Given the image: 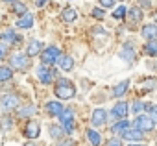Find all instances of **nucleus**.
<instances>
[{
    "label": "nucleus",
    "mask_w": 157,
    "mask_h": 146,
    "mask_svg": "<svg viewBox=\"0 0 157 146\" xmlns=\"http://www.w3.org/2000/svg\"><path fill=\"white\" fill-rule=\"evenodd\" d=\"M54 94H56L59 100H70V98L76 96V85H74L68 78H59V80L56 82Z\"/></svg>",
    "instance_id": "f257e3e1"
},
{
    "label": "nucleus",
    "mask_w": 157,
    "mask_h": 146,
    "mask_svg": "<svg viewBox=\"0 0 157 146\" xmlns=\"http://www.w3.org/2000/svg\"><path fill=\"white\" fill-rule=\"evenodd\" d=\"M57 118H59V126L63 128V131H65L67 135L74 133V109L65 107V109L59 113Z\"/></svg>",
    "instance_id": "f03ea898"
},
{
    "label": "nucleus",
    "mask_w": 157,
    "mask_h": 146,
    "mask_svg": "<svg viewBox=\"0 0 157 146\" xmlns=\"http://www.w3.org/2000/svg\"><path fill=\"white\" fill-rule=\"evenodd\" d=\"M32 63V57L28 54H13L10 57V65L13 70H26Z\"/></svg>",
    "instance_id": "7ed1b4c3"
},
{
    "label": "nucleus",
    "mask_w": 157,
    "mask_h": 146,
    "mask_svg": "<svg viewBox=\"0 0 157 146\" xmlns=\"http://www.w3.org/2000/svg\"><path fill=\"white\" fill-rule=\"evenodd\" d=\"M19 102H21V100H19L17 94L8 93V94H4V96H0V109L6 111V113H10V111H13V109L19 107Z\"/></svg>",
    "instance_id": "20e7f679"
},
{
    "label": "nucleus",
    "mask_w": 157,
    "mask_h": 146,
    "mask_svg": "<svg viewBox=\"0 0 157 146\" xmlns=\"http://www.w3.org/2000/svg\"><path fill=\"white\" fill-rule=\"evenodd\" d=\"M59 56H61V50L57 46H48V48H44L41 52V61H43V65H48L50 67V65L57 63Z\"/></svg>",
    "instance_id": "39448f33"
},
{
    "label": "nucleus",
    "mask_w": 157,
    "mask_h": 146,
    "mask_svg": "<svg viewBox=\"0 0 157 146\" xmlns=\"http://www.w3.org/2000/svg\"><path fill=\"white\" fill-rule=\"evenodd\" d=\"M56 70H52L48 65H41L39 68H37V78H39V82L41 83H44V85H50L54 80H56Z\"/></svg>",
    "instance_id": "423d86ee"
},
{
    "label": "nucleus",
    "mask_w": 157,
    "mask_h": 146,
    "mask_svg": "<svg viewBox=\"0 0 157 146\" xmlns=\"http://www.w3.org/2000/svg\"><path fill=\"white\" fill-rule=\"evenodd\" d=\"M133 128H137L144 133V131H151L155 128V122L148 115H137V118L133 120Z\"/></svg>",
    "instance_id": "0eeeda50"
},
{
    "label": "nucleus",
    "mask_w": 157,
    "mask_h": 146,
    "mask_svg": "<svg viewBox=\"0 0 157 146\" xmlns=\"http://www.w3.org/2000/svg\"><path fill=\"white\" fill-rule=\"evenodd\" d=\"M105 120H107V111H105L104 107H96V109L93 111L91 124H93L94 128H100V126H104V124H105Z\"/></svg>",
    "instance_id": "6e6552de"
},
{
    "label": "nucleus",
    "mask_w": 157,
    "mask_h": 146,
    "mask_svg": "<svg viewBox=\"0 0 157 146\" xmlns=\"http://www.w3.org/2000/svg\"><path fill=\"white\" fill-rule=\"evenodd\" d=\"M24 135H26L30 140L37 139V137L41 135V126H39V122H35V120H30V122L24 126Z\"/></svg>",
    "instance_id": "1a4fd4ad"
},
{
    "label": "nucleus",
    "mask_w": 157,
    "mask_h": 146,
    "mask_svg": "<svg viewBox=\"0 0 157 146\" xmlns=\"http://www.w3.org/2000/svg\"><path fill=\"white\" fill-rule=\"evenodd\" d=\"M111 113H113V117H115V118H126V117H128V113H129V106H128L126 102L118 100V102L113 106Z\"/></svg>",
    "instance_id": "9d476101"
},
{
    "label": "nucleus",
    "mask_w": 157,
    "mask_h": 146,
    "mask_svg": "<svg viewBox=\"0 0 157 146\" xmlns=\"http://www.w3.org/2000/svg\"><path fill=\"white\" fill-rule=\"evenodd\" d=\"M0 41L6 43V44H19L22 41V37L19 33H15L13 30H8V32H2L0 33Z\"/></svg>",
    "instance_id": "9b49d317"
},
{
    "label": "nucleus",
    "mask_w": 157,
    "mask_h": 146,
    "mask_svg": "<svg viewBox=\"0 0 157 146\" xmlns=\"http://www.w3.org/2000/svg\"><path fill=\"white\" fill-rule=\"evenodd\" d=\"M65 109V106L61 104V102H57V100H52V102H46V106H44V111L50 115V117H59V113Z\"/></svg>",
    "instance_id": "f8f14e48"
},
{
    "label": "nucleus",
    "mask_w": 157,
    "mask_h": 146,
    "mask_svg": "<svg viewBox=\"0 0 157 146\" xmlns=\"http://www.w3.org/2000/svg\"><path fill=\"white\" fill-rule=\"evenodd\" d=\"M120 139H126V140H140L142 139V131L137 129V128H126L120 133Z\"/></svg>",
    "instance_id": "ddd939ff"
},
{
    "label": "nucleus",
    "mask_w": 157,
    "mask_h": 146,
    "mask_svg": "<svg viewBox=\"0 0 157 146\" xmlns=\"http://www.w3.org/2000/svg\"><path fill=\"white\" fill-rule=\"evenodd\" d=\"M43 48H44V44L39 41V39H32L30 43H28V48H26V54L30 56V57H33V56H37V54H41L43 52Z\"/></svg>",
    "instance_id": "4468645a"
},
{
    "label": "nucleus",
    "mask_w": 157,
    "mask_h": 146,
    "mask_svg": "<svg viewBox=\"0 0 157 146\" xmlns=\"http://www.w3.org/2000/svg\"><path fill=\"white\" fill-rule=\"evenodd\" d=\"M15 26H17V28H22V30H30V28L33 26V15L26 11L24 15H21V19L15 22Z\"/></svg>",
    "instance_id": "2eb2a0df"
},
{
    "label": "nucleus",
    "mask_w": 157,
    "mask_h": 146,
    "mask_svg": "<svg viewBox=\"0 0 157 146\" xmlns=\"http://www.w3.org/2000/svg\"><path fill=\"white\" fill-rule=\"evenodd\" d=\"M128 89H129V80H122L118 85H115V87H113L111 96H113V98H120V96H124V94L128 93Z\"/></svg>",
    "instance_id": "dca6fc26"
},
{
    "label": "nucleus",
    "mask_w": 157,
    "mask_h": 146,
    "mask_svg": "<svg viewBox=\"0 0 157 146\" xmlns=\"http://www.w3.org/2000/svg\"><path fill=\"white\" fill-rule=\"evenodd\" d=\"M118 57L124 61H133L135 59V48L131 44H124V48L118 52Z\"/></svg>",
    "instance_id": "f3484780"
},
{
    "label": "nucleus",
    "mask_w": 157,
    "mask_h": 146,
    "mask_svg": "<svg viewBox=\"0 0 157 146\" xmlns=\"http://www.w3.org/2000/svg\"><path fill=\"white\" fill-rule=\"evenodd\" d=\"M57 65L65 70V72H70L72 68H74V59L70 57V56H59V59H57Z\"/></svg>",
    "instance_id": "a211bd4d"
},
{
    "label": "nucleus",
    "mask_w": 157,
    "mask_h": 146,
    "mask_svg": "<svg viewBox=\"0 0 157 146\" xmlns=\"http://www.w3.org/2000/svg\"><path fill=\"white\" fill-rule=\"evenodd\" d=\"M61 19H63L65 22H76V21H78V11H76L74 8H65V10L61 11Z\"/></svg>",
    "instance_id": "6ab92c4d"
},
{
    "label": "nucleus",
    "mask_w": 157,
    "mask_h": 146,
    "mask_svg": "<svg viewBox=\"0 0 157 146\" xmlns=\"http://www.w3.org/2000/svg\"><path fill=\"white\" fill-rule=\"evenodd\" d=\"M140 33H142L144 39H153L157 35V24H146V26H142Z\"/></svg>",
    "instance_id": "aec40b11"
},
{
    "label": "nucleus",
    "mask_w": 157,
    "mask_h": 146,
    "mask_svg": "<svg viewBox=\"0 0 157 146\" xmlns=\"http://www.w3.org/2000/svg\"><path fill=\"white\" fill-rule=\"evenodd\" d=\"M144 52L150 57H157V39H148V43L144 46Z\"/></svg>",
    "instance_id": "412c9836"
},
{
    "label": "nucleus",
    "mask_w": 157,
    "mask_h": 146,
    "mask_svg": "<svg viewBox=\"0 0 157 146\" xmlns=\"http://www.w3.org/2000/svg\"><path fill=\"white\" fill-rule=\"evenodd\" d=\"M11 78H13V68H11V67H4V65H0V83L10 82Z\"/></svg>",
    "instance_id": "4be33fe9"
},
{
    "label": "nucleus",
    "mask_w": 157,
    "mask_h": 146,
    "mask_svg": "<svg viewBox=\"0 0 157 146\" xmlns=\"http://www.w3.org/2000/svg\"><path fill=\"white\" fill-rule=\"evenodd\" d=\"M87 139H89V142H91L93 146H100V144H102V137H100V133L94 131V129H87Z\"/></svg>",
    "instance_id": "5701e85b"
},
{
    "label": "nucleus",
    "mask_w": 157,
    "mask_h": 146,
    "mask_svg": "<svg viewBox=\"0 0 157 146\" xmlns=\"http://www.w3.org/2000/svg\"><path fill=\"white\" fill-rule=\"evenodd\" d=\"M48 133H50V137H52V139H61V135H63L65 131H63V128H61L59 124H50Z\"/></svg>",
    "instance_id": "b1692460"
},
{
    "label": "nucleus",
    "mask_w": 157,
    "mask_h": 146,
    "mask_svg": "<svg viewBox=\"0 0 157 146\" xmlns=\"http://www.w3.org/2000/svg\"><path fill=\"white\" fill-rule=\"evenodd\" d=\"M144 111H146V115L157 124V106H155V104H144Z\"/></svg>",
    "instance_id": "393cba45"
},
{
    "label": "nucleus",
    "mask_w": 157,
    "mask_h": 146,
    "mask_svg": "<svg viewBox=\"0 0 157 146\" xmlns=\"http://www.w3.org/2000/svg\"><path fill=\"white\" fill-rule=\"evenodd\" d=\"M128 17H129V21H133V22H139V21L142 19V11H140V8H139V6L131 8V10L128 11Z\"/></svg>",
    "instance_id": "a878e982"
},
{
    "label": "nucleus",
    "mask_w": 157,
    "mask_h": 146,
    "mask_svg": "<svg viewBox=\"0 0 157 146\" xmlns=\"http://www.w3.org/2000/svg\"><path fill=\"white\" fill-rule=\"evenodd\" d=\"M126 128H129V122L126 120V118H120V122H117V124H113V128H111V131L113 133H122Z\"/></svg>",
    "instance_id": "bb28decb"
},
{
    "label": "nucleus",
    "mask_w": 157,
    "mask_h": 146,
    "mask_svg": "<svg viewBox=\"0 0 157 146\" xmlns=\"http://www.w3.org/2000/svg\"><path fill=\"white\" fill-rule=\"evenodd\" d=\"M35 111H37V109H35L33 106H26V107L19 109V117H22V118H26V117H33Z\"/></svg>",
    "instance_id": "cd10ccee"
},
{
    "label": "nucleus",
    "mask_w": 157,
    "mask_h": 146,
    "mask_svg": "<svg viewBox=\"0 0 157 146\" xmlns=\"http://www.w3.org/2000/svg\"><path fill=\"white\" fill-rule=\"evenodd\" d=\"M142 109H144V104H142L140 100H133V102H131V107H129V111H131L133 115H139Z\"/></svg>",
    "instance_id": "c85d7f7f"
},
{
    "label": "nucleus",
    "mask_w": 157,
    "mask_h": 146,
    "mask_svg": "<svg viewBox=\"0 0 157 146\" xmlns=\"http://www.w3.org/2000/svg\"><path fill=\"white\" fill-rule=\"evenodd\" d=\"M13 11H15L17 15H24V13L28 11V8H26V4H22V2H15V4H13Z\"/></svg>",
    "instance_id": "c756f323"
},
{
    "label": "nucleus",
    "mask_w": 157,
    "mask_h": 146,
    "mask_svg": "<svg viewBox=\"0 0 157 146\" xmlns=\"http://www.w3.org/2000/svg\"><path fill=\"white\" fill-rule=\"evenodd\" d=\"M124 17H126V8H124V6H118V10H115V11H113V19L122 21Z\"/></svg>",
    "instance_id": "7c9ffc66"
},
{
    "label": "nucleus",
    "mask_w": 157,
    "mask_h": 146,
    "mask_svg": "<svg viewBox=\"0 0 157 146\" xmlns=\"http://www.w3.org/2000/svg\"><path fill=\"white\" fill-rule=\"evenodd\" d=\"M57 146H74V140L70 137H65V139H59Z\"/></svg>",
    "instance_id": "2f4dec72"
},
{
    "label": "nucleus",
    "mask_w": 157,
    "mask_h": 146,
    "mask_svg": "<svg viewBox=\"0 0 157 146\" xmlns=\"http://www.w3.org/2000/svg\"><path fill=\"white\" fill-rule=\"evenodd\" d=\"M93 17H94V19H98V21H102V19L105 17V11L96 8V10H93Z\"/></svg>",
    "instance_id": "473e14b6"
},
{
    "label": "nucleus",
    "mask_w": 157,
    "mask_h": 146,
    "mask_svg": "<svg viewBox=\"0 0 157 146\" xmlns=\"http://www.w3.org/2000/svg\"><path fill=\"white\" fill-rule=\"evenodd\" d=\"M142 87H144V89H148V91H151V89H155V87H157V82H155V80L144 82V83H142Z\"/></svg>",
    "instance_id": "72a5a7b5"
},
{
    "label": "nucleus",
    "mask_w": 157,
    "mask_h": 146,
    "mask_svg": "<svg viewBox=\"0 0 157 146\" xmlns=\"http://www.w3.org/2000/svg\"><path fill=\"white\" fill-rule=\"evenodd\" d=\"M107 146H122V140H120V137H113V139H109Z\"/></svg>",
    "instance_id": "f704fd0d"
},
{
    "label": "nucleus",
    "mask_w": 157,
    "mask_h": 146,
    "mask_svg": "<svg viewBox=\"0 0 157 146\" xmlns=\"http://www.w3.org/2000/svg\"><path fill=\"white\" fill-rule=\"evenodd\" d=\"M6 54H8V44L0 41V59H2V57H6Z\"/></svg>",
    "instance_id": "c9c22d12"
},
{
    "label": "nucleus",
    "mask_w": 157,
    "mask_h": 146,
    "mask_svg": "<svg viewBox=\"0 0 157 146\" xmlns=\"http://www.w3.org/2000/svg\"><path fill=\"white\" fill-rule=\"evenodd\" d=\"M102 8H113L115 6V0H100Z\"/></svg>",
    "instance_id": "e433bc0d"
},
{
    "label": "nucleus",
    "mask_w": 157,
    "mask_h": 146,
    "mask_svg": "<svg viewBox=\"0 0 157 146\" xmlns=\"http://www.w3.org/2000/svg\"><path fill=\"white\" fill-rule=\"evenodd\" d=\"M151 0H139V8H150Z\"/></svg>",
    "instance_id": "4c0bfd02"
},
{
    "label": "nucleus",
    "mask_w": 157,
    "mask_h": 146,
    "mask_svg": "<svg viewBox=\"0 0 157 146\" xmlns=\"http://www.w3.org/2000/svg\"><path fill=\"white\" fill-rule=\"evenodd\" d=\"M2 122H4V124H2V129H10V128H11V118H8V117H6Z\"/></svg>",
    "instance_id": "58836bf2"
},
{
    "label": "nucleus",
    "mask_w": 157,
    "mask_h": 146,
    "mask_svg": "<svg viewBox=\"0 0 157 146\" xmlns=\"http://www.w3.org/2000/svg\"><path fill=\"white\" fill-rule=\"evenodd\" d=\"M46 2H48V0H35V6H37V8H43Z\"/></svg>",
    "instance_id": "ea45409f"
},
{
    "label": "nucleus",
    "mask_w": 157,
    "mask_h": 146,
    "mask_svg": "<svg viewBox=\"0 0 157 146\" xmlns=\"http://www.w3.org/2000/svg\"><path fill=\"white\" fill-rule=\"evenodd\" d=\"M128 146H146V144H137V142H131V144H128Z\"/></svg>",
    "instance_id": "a19ab883"
},
{
    "label": "nucleus",
    "mask_w": 157,
    "mask_h": 146,
    "mask_svg": "<svg viewBox=\"0 0 157 146\" xmlns=\"http://www.w3.org/2000/svg\"><path fill=\"white\" fill-rule=\"evenodd\" d=\"M24 146H35V144H33V142H26Z\"/></svg>",
    "instance_id": "79ce46f5"
},
{
    "label": "nucleus",
    "mask_w": 157,
    "mask_h": 146,
    "mask_svg": "<svg viewBox=\"0 0 157 146\" xmlns=\"http://www.w3.org/2000/svg\"><path fill=\"white\" fill-rule=\"evenodd\" d=\"M8 2H17V0H8Z\"/></svg>",
    "instance_id": "37998d69"
}]
</instances>
